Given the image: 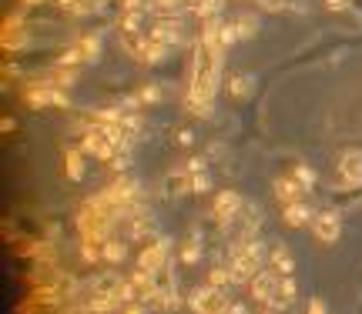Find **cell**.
I'll return each instance as SVG.
<instances>
[{"mask_svg": "<svg viewBox=\"0 0 362 314\" xmlns=\"http://www.w3.org/2000/svg\"><path fill=\"white\" fill-rule=\"evenodd\" d=\"M222 51H211L208 44H195V57H191V74H188V111L198 117L211 114V101L218 91V77H222Z\"/></svg>", "mask_w": 362, "mask_h": 314, "instance_id": "1", "label": "cell"}, {"mask_svg": "<svg viewBox=\"0 0 362 314\" xmlns=\"http://www.w3.org/2000/svg\"><path fill=\"white\" fill-rule=\"evenodd\" d=\"M77 234L81 241H88V244H104V241H111V218L97 207V204L84 201L81 204V211H77Z\"/></svg>", "mask_w": 362, "mask_h": 314, "instance_id": "2", "label": "cell"}, {"mask_svg": "<svg viewBox=\"0 0 362 314\" xmlns=\"http://www.w3.org/2000/svg\"><path fill=\"white\" fill-rule=\"evenodd\" d=\"M188 308L195 314H229L231 301H229V295H225L222 288H215V284H201V288H191Z\"/></svg>", "mask_w": 362, "mask_h": 314, "instance_id": "3", "label": "cell"}, {"mask_svg": "<svg viewBox=\"0 0 362 314\" xmlns=\"http://www.w3.org/2000/svg\"><path fill=\"white\" fill-rule=\"evenodd\" d=\"M279 281H282V274H279L275 268H265L262 274L248 284V291H252V297H255L258 304L275 308V301H279Z\"/></svg>", "mask_w": 362, "mask_h": 314, "instance_id": "4", "label": "cell"}, {"mask_svg": "<svg viewBox=\"0 0 362 314\" xmlns=\"http://www.w3.org/2000/svg\"><path fill=\"white\" fill-rule=\"evenodd\" d=\"M242 211H245V201H242L238 191H222L215 198V221L222 224V227H231V224L238 221Z\"/></svg>", "mask_w": 362, "mask_h": 314, "instance_id": "5", "label": "cell"}, {"mask_svg": "<svg viewBox=\"0 0 362 314\" xmlns=\"http://www.w3.org/2000/svg\"><path fill=\"white\" fill-rule=\"evenodd\" d=\"M312 231H315V238L322 241V244H336L339 234H343V221H339L336 211H319L315 221H312Z\"/></svg>", "mask_w": 362, "mask_h": 314, "instance_id": "6", "label": "cell"}, {"mask_svg": "<svg viewBox=\"0 0 362 314\" xmlns=\"http://www.w3.org/2000/svg\"><path fill=\"white\" fill-rule=\"evenodd\" d=\"M168 247H172V244H168L165 238L151 241V244L138 254V268H145V271H151V274L154 271H161V268L168 264Z\"/></svg>", "mask_w": 362, "mask_h": 314, "instance_id": "7", "label": "cell"}, {"mask_svg": "<svg viewBox=\"0 0 362 314\" xmlns=\"http://www.w3.org/2000/svg\"><path fill=\"white\" fill-rule=\"evenodd\" d=\"M0 44H3V51L7 54H20L27 44H31V34H27V27L24 24H3V30H0Z\"/></svg>", "mask_w": 362, "mask_h": 314, "instance_id": "8", "label": "cell"}, {"mask_svg": "<svg viewBox=\"0 0 362 314\" xmlns=\"http://www.w3.org/2000/svg\"><path fill=\"white\" fill-rule=\"evenodd\" d=\"M302 194H305V187L295 181V177H275V184H272V198L282 204H295V201H302Z\"/></svg>", "mask_w": 362, "mask_h": 314, "instance_id": "9", "label": "cell"}, {"mask_svg": "<svg viewBox=\"0 0 362 314\" xmlns=\"http://www.w3.org/2000/svg\"><path fill=\"white\" fill-rule=\"evenodd\" d=\"M282 221H286L288 227H308V224L315 221V211L302 201L286 204V207H282Z\"/></svg>", "mask_w": 362, "mask_h": 314, "instance_id": "10", "label": "cell"}, {"mask_svg": "<svg viewBox=\"0 0 362 314\" xmlns=\"http://www.w3.org/2000/svg\"><path fill=\"white\" fill-rule=\"evenodd\" d=\"M268 268H275L279 274H292L295 271V258H292V251H288L282 241H275L268 247Z\"/></svg>", "mask_w": 362, "mask_h": 314, "instance_id": "11", "label": "cell"}, {"mask_svg": "<svg viewBox=\"0 0 362 314\" xmlns=\"http://www.w3.org/2000/svg\"><path fill=\"white\" fill-rule=\"evenodd\" d=\"M339 174H343L349 184H362V154H343V161H339Z\"/></svg>", "mask_w": 362, "mask_h": 314, "instance_id": "12", "label": "cell"}, {"mask_svg": "<svg viewBox=\"0 0 362 314\" xmlns=\"http://www.w3.org/2000/svg\"><path fill=\"white\" fill-rule=\"evenodd\" d=\"M151 37L154 40H161V44H168L172 47L174 40L181 37V27H178V20H158L151 27Z\"/></svg>", "mask_w": 362, "mask_h": 314, "instance_id": "13", "label": "cell"}, {"mask_svg": "<svg viewBox=\"0 0 362 314\" xmlns=\"http://www.w3.org/2000/svg\"><path fill=\"white\" fill-rule=\"evenodd\" d=\"M64 171L71 181H84V150H67L64 154Z\"/></svg>", "mask_w": 362, "mask_h": 314, "instance_id": "14", "label": "cell"}, {"mask_svg": "<svg viewBox=\"0 0 362 314\" xmlns=\"http://www.w3.org/2000/svg\"><path fill=\"white\" fill-rule=\"evenodd\" d=\"M101 254H104V261H108V264H121V261H124V254H128V247H124V241H104V244H101Z\"/></svg>", "mask_w": 362, "mask_h": 314, "instance_id": "15", "label": "cell"}, {"mask_svg": "<svg viewBox=\"0 0 362 314\" xmlns=\"http://www.w3.org/2000/svg\"><path fill=\"white\" fill-rule=\"evenodd\" d=\"M295 301V281H292V274H282V281H279V301H275V308H288Z\"/></svg>", "mask_w": 362, "mask_h": 314, "instance_id": "16", "label": "cell"}, {"mask_svg": "<svg viewBox=\"0 0 362 314\" xmlns=\"http://www.w3.org/2000/svg\"><path fill=\"white\" fill-rule=\"evenodd\" d=\"M229 94H231V97H238V101L248 97V94H252V77H248V74H235L229 80Z\"/></svg>", "mask_w": 362, "mask_h": 314, "instance_id": "17", "label": "cell"}, {"mask_svg": "<svg viewBox=\"0 0 362 314\" xmlns=\"http://www.w3.org/2000/svg\"><path fill=\"white\" fill-rule=\"evenodd\" d=\"M231 27H235V37H238V40L255 37V34H258V20H255V17H238Z\"/></svg>", "mask_w": 362, "mask_h": 314, "instance_id": "18", "label": "cell"}, {"mask_svg": "<svg viewBox=\"0 0 362 314\" xmlns=\"http://www.w3.org/2000/svg\"><path fill=\"white\" fill-rule=\"evenodd\" d=\"M208 284H215V288H225V284H231L229 264H225V268H222V264H218V268H211V271H208Z\"/></svg>", "mask_w": 362, "mask_h": 314, "instance_id": "19", "label": "cell"}, {"mask_svg": "<svg viewBox=\"0 0 362 314\" xmlns=\"http://www.w3.org/2000/svg\"><path fill=\"white\" fill-rule=\"evenodd\" d=\"M77 64H84V51L81 47H71V51H64L58 57V67H77Z\"/></svg>", "mask_w": 362, "mask_h": 314, "instance_id": "20", "label": "cell"}, {"mask_svg": "<svg viewBox=\"0 0 362 314\" xmlns=\"http://www.w3.org/2000/svg\"><path fill=\"white\" fill-rule=\"evenodd\" d=\"M198 258H201V244H198V238L185 241V251H181V261H185V264H195Z\"/></svg>", "mask_w": 362, "mask_h": 314, "instance_id": "21", "label": "cell"}, {"mask_svg": "<svg viewBox=\"0 0 362 314\" xmlns=\"http://www.w3.org/2000/svg\"><path fill=\"white\" fill-rule=\"evenodd\" d=\"M292 177H295V181H299V184H302L305 191H308V187L315 184V174H312V167H305V164L295 167V171H292Z\"/></svg>", "mask_w": 362, "mask_h": 314, "instance_id": "22", "label": "cell"}, {"mask_svg": "<svg viewBox=\"0 0 362 314\" xmlns=\"http://www.w3.org/2000/svg\"><path fill=\"white\" fill-rule=\"evenodd\" d=\"M81 261H84V264H97V261H104V254L97 251L94 244H88V241H81Z\"/></svg>", "mask_w": 362, "mask_h": 314, "instance_id": "23", "label": "cell"}, {"mask_svg": "<svg viewBox=\"0 0 362 314\" xmlns=\"http://www.w3.org/2000/svg\"><path fill=\"white\" fill-rule=\"evenodd\" d=\"M97 47H101V40H97V37H84V40H81V51H84V60H88V64H94V60H97Z\"/></svg>", "mask_w": 362, "mask_h": 314, "instance_id": "24", "label": "cell"}, {"mask_svg": "<svg viewBox=\"0 0 362 314\" xmlns=\"http://www.w3.org/2000/svg\"><path fill=\"white\" fill-rule=\"evenodd\" d=\"M138 97H141V104H154V101L161 97V91H158V87H145V91L138 94Z\"/></svg>", "mask_w": 362, "mask_h": 314, "instance_id": "25", "label": "cell"}, {"mask_svg": "<svg viewBox=\"0 0 362 314\" xmlns=\"http://www.w3.org/2000/svg\"><path fill=\"white\" fill-rule=\"evenodd\" d=\"M308 314H329V311H325L322 297H312V301H308Z\"/></svg>", "mask_w": 362, "mask_h": 314, "instance_id": "26", "label": "cell"}, {"mask_svg": "<svg viewBox=\"0 0 362 314\" xmlns=\"http://www.w3.org/2000/svg\"><path fill=\"white\" fill-rule=\"evenodd\" d=\"M121 314H148V308H145L141 301H134V304H128V308H124Z\"/></svg>", "mask_w": 362, "mask_h": 314, "instance_id": "27", "label": "cell"}, {"mask_svg": "<svg viewBox=\"0 0 362 314\" xmlns=\"http://www.w3.org/2000/svg\"><path fill=\"white\" fill-rule=\"evenodd\" d=\"M17 128V121H14V117H3V121H0V130H3V134H7V130H14Z\"/></svg>", "mask_w": 362, "mask_h": 314, "instance_id": "28", "label": "cell"}, {"mask_svg": "<svg viewBox=\"0 0 362 314\" xmlns=\"http://www.w3.org/2000/svg\"><path fill=\"white\" fill-rule=\"evenodd\" d=\"M229 314H248V311H245V304H231Z\"/></svg>", "mask_w": 362, "mask_h": 314, "instance_id": "29", "label": "cell"}, {"mask_svg": "<svg viewBox=\"0 0 362 314\" xmlns=\"http://www.w3.org/2000/svg\"><path fill=\"white\" fill-rule=\"evenodd\" d=\"M27 7H38V3H47V0H24Z\"/></svg>", "mask_w": 362, "mask_h": 314, "instance_id": "30", "label": "cell"}, {"mask_svg": "<svg viewBox=\"0 0 362 314\" xmlns=\"http://www.w3.org/2000/svg\"><path fill=\"white\" fill-rule=\"evenodd\" d=\"M265 314H268V311H265Z\"/></svg>", "mask_w": 362, "mask_h": 314, "instance_id": "31", "label": "cell"}]
</instances>
